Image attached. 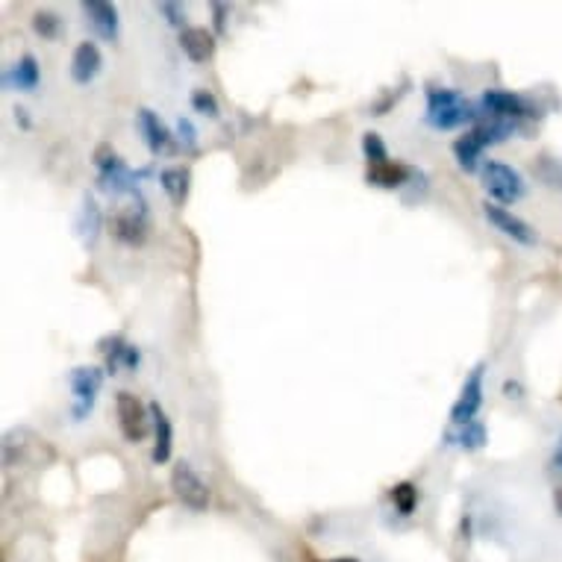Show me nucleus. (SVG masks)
<instances>
[{"instance_id": "1", "label": "nucleus", "mask_w": 562, "mask_h": 562, "mask_svg": "<svg viewBox=\"0 0 562 562\" xmlns=\"http://www.w3.org/2000/svg\"><path fill=\"white\" fill-rule=\"evenodd\" d=\"M480 121V112L454 88H427V124L436 130H454Z\"/></svg>"}, {"instance_id": "10", "label": "nucleus", "mask_w": 562, "mask_h": 562, "mask_svg": "<svg viewBox=\"0 0 562 562\" xmlns=\"http://www.w3.org/2000/svg\"><path fill=\"white\" fill-rule=\"evenodd\" d=\"M83 13L88 18V24L95 27V32L104 41L118 39V9L112 4H106V0H86Z\"/></svg>"}, {"instance_id": "8", "label": "nucleus", "mask_w": 562, "mask_h": 562, "mask_svg": "<svg viewBox=\"0 0 562 562\" xmlns=\"http://www.w3.org/2000/svg\"><path fill=\"white\" fill-rule=\"evenodd\" d=\"M483 216H486V221L492 224L494 230H501L503 235H510L512 242H519L524 247H533L539 242V235H536V230L530 227V224L521 221L519 216H512L510 209H503L498 204H486V207H483Z\"/></svg>"}, {"instance_id": "33", "label": "nucleus", "mask_w": 562, "mask_h": 562, "mask_svg": "<svg viewBox=\"0 0 562 562\" xmlns=\"http://www.w3.org/2000/svg\"><path fill=\"white\" fill-rule=\"evenodd\" d=\"M554 465L562 468V439H559V447H557V454H554Z\"/></svg>"}, {"instance_id": "15", "label": "nucleus", "mask_w": 562, "mask_h": 562, "mask_svg": "<svg viewBox=\"0 0 562 562\" xmlns=\"http://www.w3.org/2000/svg\"><path fill=\"white\" fill-rule=\"evenodd\" d=\"M39 80H41V71H39V62L32 53H24L13 65V71L4 74V86H15V88H21V92H36Z\"/></svg>"}, {"instance_id": "22", "label": "nucleus", "mask_w": 562, "mask_h": 562, "mask_svg": "<svg viewBox=\"0 0 562 562\" xmlns=\"http://www.w3.org/2000/svg\"><path fill=\"white\" fill-rule=\"evenodd\" d=\"M363 153H365V160H368V168H377V165L392 162L386 144H383V139H380V133H365V136H363Z\"/></svg>"}, {"instance_id": "16", "label": "nucleus", "mask_w": 562, "mask_h": 562, "mask_svg": "<svg viewBox=\"0 0 562 562\" xmlns=\"http://www.w3.org/2000/svg\"><path fill=\"white\" fill-rule=\"evenodd\" d=\"M136 121H139V130L144 133V142H148L151 153H162L168 144H171V133H168V127L153 109H139Z\"/></svg>"}, {"instance_id": "26", "label": "nucleus", "mask_w": 562, "mask_h": 562, "mask_svg": "<svg viewBox=\"0 0 562 562\" xmlns=\"http://www.w3.org/2000/svg\"><path fill=\"white\" fill-rule=\"evenodd\" d=\"M192 106L195 112H200V115H207V118H218V100L212 92H207V88H195L192 92Z\"/></svg>"}, {"instance_id": "32", "label": "nucleus", "mask_w": 562, "mask_h": 562, "mask_svg": "<svg viewBox=\"0 0 562 562\" xmlns=\"http://www.w3.org/2000/svg\"><path fill=\"white\" fill-rule=\"evenodd\" d=\"M15 121L21 124V127H24V130H30V118H27V109H15Z\"/></svg>"}, {"instance_id": "11", "label": "nucleus", "mask_w": 562, "mask_h": 562, "mask_svg": "<svg viewBox=\"0 0 562 562\" xmlns=\"http://www.w3.org/2000/svg\"><path fill=\"white\" fill-rule=\"evenodd\" d=\"M151 419H153V454L151 459L156 465H162L171 459V447H174V427H171V419L165 415V410L160 403H151Z\"/></svg>"}, {"instance_id": "25", "label": "nucleus", "mask_w": 562, "mask_h": 562, "mask_svg": "<svg viewBox=\"0 0 562 562\" xmlns=\"http://www.w3.org/2000/svg\"><path fill=\"white\" fill-rule=\"evenodd\" d=\"M456 442H459V447H463V451H480V447L486 445V424H483V421L465 424L463 430H459Z\"/></svg>"}, {"instance_id": "18", "label": "nucleus", "mask_w": 562, "mask_h": 562, "mask_svg": "<svg viewBox=\"0 0 562 562\" xmlns=\"http://www.w3.org/2000/svg\"><path fill=\"white\" fill-rule=\"evenodd\" d=\"M189 180L192 174L186 171V168H165L160 171V186L165 189V195L171 198L174 207H183L186 198H189Z\"/></svg>"}, {"instance_id": "28", "label": "nucleus", "mask_w": 562, "mask_h": 562, "mask_svg": "<svg viewBox=\"0 0 562 562\" xmlns=\"http://www.w3.org/2000/svg\"><path fill=\"white\" fill-rule=\"evenodd\" d=\"M177 133H180V139H183V144H186L189 151L198 148V130H195V124L189 121V118H180L177 121Z\"/></svg>"}, {"instance_id": "12", "label": "nucleus", "mask_w": 562, "mask_h": 562, "mask_svg": "<svg viewBox=\"0 0 562 562\" xmlns=\"http://www.w3.org/2000/svg\"><path fill=\"white\" fill-rule=\"evenodd\" d=\"M180 48L192 62H207L216 56V36L207 27H186L180 32Z\"/></svg>"}, {"instance_id": "23", "label": "nucleus", "mask_w": 562, "mask_h": 562, "mask_svg": "<svg viewBox=\"0 0 562 562\" xmlns=\"http://www.w3.org/2000/svg\"><path fill=\"white\" fill-rule=\"evenodd\" d=\"M392 501H395V510L401 515H412L415 507H419V489H415V483H398L392 489Z\"/></svg>"}, {"instance_id": "31", "label": "nucleus", "mask_w": 562, "mask_h": 562, "mask_svg": "<svg viewBox=\"0 0 562 562\" xmlns=\"http://www.w3.org/2000/svg\"><path fill=\"white\" fill-rule=\"evenodd\" d=\"M521 383H519V380H507V383H503V395H507V398H515V401H519V398H524L521 395Z\"/></svg>"}, {"instance_id": "14", "label": "nucleus", "mask_w": 562, "mask_h": 562, "mask_svg": "<svg viewBox=\"0 0 562 562\" xmlns=\"http://www.w3.org/2000/svg\"><path fill=\"white\" fill-rule=\"evenodd\" d=\"M104 347L100 351L106 354V371L109 374H118V368H127V371H136L139 368V351L133 347L130 342H124L121 336H112V339L100 342Z\"/></svg>"}, {"instance_id": "19", "label": "nucleus", "mask_w": 562, "mask_h": 562, "mask_svg": "<svg viewBox=\"0 0 562 562\" xmlns=\"http://www.w3.org/2000/svg\"><path fill=\"white\" fill-rule=\"evenodd\" d=\"M100 227H104V216H100V207L95 204V198H83V209H80V218H77V230H80L83 242L86 244H95L97 235H100Z\"/></svg>"}, {"instance_id": "9", "label": "nucleus", "mask_w": 562, "mask_h": 562, "mask_svg": "<svg viewBox=\"0 0 562 562\" xmlns=\"http://www.w3.org/2000/svg\"><path fill=\"white\" fill-rule=\"evenodd\" d=\"M100 69H104V56H100L97 44L95 41H80V44H77V51L71 56V77H74V83L88 86L100 74Z\"/></svg>"}, {"instance_id": "3", "label": "nucleus", "mask_w": 562, "mask_h": 562, "mask_svg": "<svg viewBox=\"0 0 562 562\" xmlns=\"http://www.w3.org/2000/svg\"><path fill=\"white\" fill-rule=\"evenodd\" d=\"M480 115L483 118H498V121L519 124L524 118H536L539 109L527 97H521V95L501 92V88H489V92L480 97Z\"/></svg>"}, {"instance_id": "6", "label": "nucleus", "mask_w": 562, "mask_h": 562, "mask_svg": "<svg viewBox=\"0 0 562 562\" xmlns=\"http://www.w3.org/2000/svg\"><path fill=\"white\" fill-rule=\"evenodd\" d=\"M69 383H71V392H74L71 415H74V421H83L86 415L92 412L95 401H97V392H100V386H104V371L92 368V365H80L69 374Z\"/></svg>"}, {"instance_id": "20", "label": "nucleus", "mask_w": 562, "mask_h": 562, "mask_svg": "<svg viewBox=\"0 0 562 562\" xmlns=\"http://www.w3.org/2000/svg\"><path fill=\"white\" fill-rule=\"evenodd\" d=\"M480 153H483V144L471 136V130L465 133V136H459L454 142V156H456V162L463 171H477V162H480Z\"/></svg>"}, {"instance_id": "27", "label": "nucleus", "mask_w": 562, "mask_h": 562, "mask_svg": "<svg viewBox=\"0 0 562 562\" xmlns=\"http://www.w3.org/2000/svg\"><path fill=\"white\" fill-rule=\"evenodd\" d=\"M121 160L115 156V151L109 148V144H97V151H95V165H97V171L104 174V171H112Z\"/></svg>"}, {"instance_id": "35", "label": "nucleus", "mask_w": 562, "mask_h": 562, "mask_svg": "<svg viewBox=\"0 0 562 562\" xmlns=\"http://www.w3.org/2000/svg\"><path fill=\"white\" fill-rule=\"evenodd\" d=\"M330 562H359V559H354V557H339V559H330Z\"/></svg>"}, {"instance_id": "24", "label": "nucleus", "mask_w": 562, "mask_h": 562, "mask_svg": "<svg viewBox=\"0 0 562 562\" xmlns=\"http://www.w3.org/2000/svg\"><path fill=\"white\" fill-rule=\"evenodd\" d=\"M32 30L39 32L41 39H60V32H62V18L51 13V9H41V13L32 15Z\"/></svg>"}, {"instance_id": "4", "label": "nucleus", "mask_w": 562, "mask_h": 562, "mask_svg": "<svg viewBox=\"0 0 562 562\" xmlns=\"http://www.w3.org/2000/svg\"><path fill=\"white\" fill-rule=\"evenodd\" d=\"M171 489L177 494V501L189 510L204 512L209 507L207 483L200 480V474L192 468V463H186V459H180V463H174V468H171Z\"/></svg>"}, {"instance_id": "5", "label": "nucleus", "mask_w": 562, "mask_h": 562, "mask_svg": "<svg viewBox=\"0 0 562 562\" xmlns=\"http://www.w3.org/2000/svg\"><path fill=\"white\" fill-rule=\"evenodd\" d=\"M115 410H118V427L124 433V439L127 442H142L148 430L153 427V419H151V407H144V403L130 395V392H118L115 395Z\"/></svg>"}, {"instance_id": "7", "label": "nucleus", "mask_w": 562, "mask_h": 562, "mask_svg": "<svg viewBox=\"0 0 562 562\" xmlns=\"http://www.w3.org/2000/svg\"><path fill=\"white\" fill-rule=\"evenodd\" d=\"M483 374H486V365H474V371L468 374L465 380V386L463 392H459V398L454 403V410H451V421L459 424V427H465L474 421V415L480 412L483 407Z\"/></svg>"}, {"instance_id": "2", "label": "nucleus", "mask_w": 562, "mask_h": 562, "mask_svg": "<svg viewBox=\"0 0 562 562\" xmlns=\"http://www.w3.org/2000/svg\"><path fill=\"white\" fill-rule=\"evenodd\" d=\"M483 189H486V195L492 200H498V207L515 204V200H521L527 195L524 177L515 171L512 165L498 162V160H489L483 165Z\"/></svg>"}, {"instance_id": "30", "label": "nucleus", "mask_w": 562, "mask_h": 562, "mask_svg": "<svg viewBox=\"0 0 562 562\" xmlns=\"http://www.w3.org/2000/svg\"><path fill=\"white\" fill-rule=\"evenodd\" d=\"M212 24H216L218 36L224 30H227V6H224V4H212Z\"/></svg>"}, {"instance_id": "21", "label": "nucleus", "mask_w": 562, "mask_h": 562, "mask_svg": "<svg viewBox=\"0 0 562 562\" xmlns=\"http://www.w3.org/2000/svg\"><path fill=\"white\" fill-rule=\"evenodd\" d=\"M533 174L550 189H562V162L554 156H539L533 162Z\"/></svg>"}, {"instance_id": "34", "label": "nucleus", "mask_w": 562, "mask_h": 562, "mask_svg": "<svg viewBox=\"0 0 562 562\" xmlns=\"http://www.w3.org/2000/svg\"><path fill=\"white\" fill-rule=\"evenodd\" d=\"M557 512L562 515V489H557Z\"/></svg>"}, {"instance_id": "13", "label": "nucleus", "mask_w": 562, "mask_h": 562, "mask_svg": "<svg viewBox=\"0 0 562 562\" xmlns=\"http://www.w3.org/2000/svg\"><path fill=\"white\" fill-rule=\"evenodd\" d=\"M112 233H115L124 244H142L144 239H148V218H144V207L130 209V212H118L115 221H112Z\"/></svg>"}, {"instance_id": "29", "label": "nucleus", "mask_w": 562, "mask_h": 562, "mask_svg": "<svg viewBox=\"0 0 562 562\" xmlns=\"http://www.w3.org/2000/svg\"><path fill=\"white\" fill-rule=\"evenodd\" d=\"M160 13L168 15V24H174V27H183V6L180 4H160Z\"/></svg>"}, {"instance_id": "17", "label": "nucleus", "mask_w": 562, "mask_h": 562, "mask_svg": "<svg viewBox=\"0 0 562 562\" xmlns=\"http://www.w3.org/2000/svg\"><path fill=\"white\" fill-rule=\"evenodd\" d=\"M412 177V168L403 162H386L377 168H368V183H374L380 189H401Z\"/></svg>"}]
</instances>
